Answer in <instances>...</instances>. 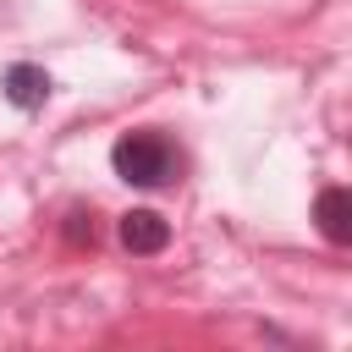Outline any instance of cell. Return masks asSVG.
<instances>
[{"instance_id": "obj_1", "label": "cell", "mask_w": 352, "mask_h": 352, "mask_svg": "<svg viewBox=\"0 0 352 352\" xmlns=\"http://www.w3.org/2000/svg\"><path fill=\"white\" fill-rule=\"evenodd\" d=\"M110 165H116V176L132 182V187H160V182H170V170H176V148H170L160 132H126V138L110 148Z\"/></svg>"}, {"instance_id": "obj_2", "label": "cell", "mask_w": 352, "mask_h": 352, "mask_svg": "<svg viewBox=\"0 0 352 352\" xmlns=\"http://www.w3.org/2000/svg\"><path fill=\"white\" fill-rule=\"evenodd\" d=\"M314 220H319L324 242L346 248V242H352V192H346V187H324L319 204H314Z\"/></svg>"}, {"instance_id": "obj_3", "label": "cell", "mask_w": 352, "mask_h": 352, "mask_svg": "<svg viewBox=\"0 0 352 352\" xmlns=\"http://www.w3.org/2000/svg\"><path fill=\"white\" fill-rule=\"evenodd\" d=\"M165 242H170L165 214H154V209H126V214H121V248H132V253H160Z\"/></svg>"}, {"instance_id": "obj_4", "label": "cell", "mask_w": 352, "mask_h": 352, "mask_svg": "<svg viewBox=\"0 0 352 352\" xmlns=\"http://www.w3.org/2000/svg\"><path fill=\"white\" fill-rule=\"evenodd\" d=\"M0 88H6V99H11L16 110H38V104L50 99V77H44V66H33V60H16Z\"/></svg>"}, {"instance_id": "obj_5", "label": "cell", "mask_w": 352, "mask_h": 352, "mask_svg": "<svg viewBox=\"0 0 352 352\" xmlns=\"http://www.w3.org/2000/svg\"><path fill=\"white\" fill-rule=\"evenodd\" d=\"M66 236H72V242H94V220H88L82 209H77V214H66Z\"/></svg>"}]
</instances>
